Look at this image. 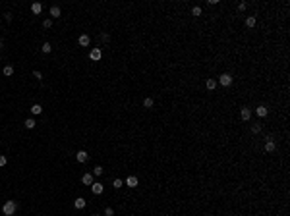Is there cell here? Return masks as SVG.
Masks as SVG:
<instances>
[{"instance_id": "1f68e13d", "label": "cell", "mask_w": 290, "mask_h": 216, "mask_svg": "<svg viewBox=\"0 0 290 216\" xmlns=\"http://www.w3.org/2000/svg\"><path fill=\"white\" fill-rule=\"evenodd\" d=\"M0 48H2V41H0Z\"/></svg>"}, {"instance_id": "5bb4252c", "label": "cell", "mask_w": 290, "mask_h": 216, "mask_svg": "<svg viewBox=\"0 0 290 216\" xmlns=\"http://www.w3.org/2000/svg\"><path fill=\"white\" fill-rule=\"evenodd\" d=\"M48 14H51L52 18H60V14H62V12H60V8H58V6H52Z\"/></svg>"}, {"instance_id": "5b68a950", "label": "cell", "mask_w": 290, "mask_h": 216, "mask_svg": "<svg viewBox=\"0 0 290 216\" xmlns=\"http://www.w3.org/2000/svg\"><path fill=\"white\" fill-rule=\"evenodd\" d=\"M267 112H269V110H267V106H263V104L255 108V114H257L259 118H265V116H267Z\"/></svg>"}, {"instance_id": "603a6c76", "label": "cell", "mask_w": 290, "mask_h": 216, "mask_svg": "<svg viewBox=\"0 0 290 216\" xmlns=\"http://www.w3.org/2000/svg\"><path fill=\"white\" fill-rule=\"evenodd\" d=\"M192 14L193 16H201V8H199V6H193V8H192Z\"/></svg>"}, {"instance_id": "d4e9b609", "label": "cell", "mask_w": 290, "mask_h": 216, "mask_svg": "<svg viewBox=\"0 0 290 216\" xmlns=\"http://www.w3.org/2000/svg\"><path fill=\"white\" fill-rule=\"evenodd\" d=\"M43 27H45V29L52 27V19H45V21H43Z\"/></svg>"}, {"instance_id": "44dd1931", "label": "cell", "mask_w": 290, "mask_h": 216, "mask_svg": "<svg viewBox=\"0 0 290 216\" xmlns=\"http://www.w3.org/2000/svg\"><path fill=\"white\" fill-rule=\"evenodd\" d=\"M41 50H43V52H45V54H48V52H51V50H52V46H51V42H45V45H43V46H41Z\"/></svg>"}, {"instance_id": "52a82bcc", "label": "cell", "mask_w": 290, "mask_h": 216, "mask_svg": "<svg viewBox=\"0 0 290 216\" xmlns=\"http://www.w3.org/2000/svg\"><path fill=\"white\" fill-rule=\"evenodd\" d=\"M76 158H78V162H87L89 154L85 151H78V154H76Z\"/></svg>"}, {"instance_id": "9c48e42d", "label": "cell", "mask_w": 290, "mask_h": 216, "mask_svg": "<svg viewBox=\"0 0 290 216\" xmlns=\"http://www.w3.org/2000/svg\"><path fill=\"white\" fill-rule=\"evenodd\" d=\"M31 12H33V14H41V12H43V4H41V2H33V4H31Z\"/></svg>"}, {"instance_id": "d6a6232c", "label": "cell", "mask_w": 290, "mask_h": 216, "mask_svg": "<svg viewBox=\"0 0 290 216\" xmlns=\"http://www.w3.org/2000/svg\"><path fill=\"white\" fill-rule=\"evenodd\" d=\"M95 216H97V214H95Z\"/></svg>"}, {"instance_id": "cb8c5ba5", "label": "cell", "mask_w": 290, "mask_h": 216, "mask_svg": "<svg viewBox=\"0 0 290 216\" xmlns=\"http://www.w3.org/2000/svg\"><path fill=\"white\" fill-rule=\"evenodd\" d=\"M103 172H105V170H103L101 166H95V168H93V174H95V176H101Z\"/></svg>"}, {"instance_id": "8fae6325", "label": "cell", "mask_w": 290, "mask_h": 216, "mask_svg": "<svg viewBox=\"0 0 290 216\" xmlns=\"http://www.w3.org/2000/svg\"><path fill=\"white\" fill-rule=\"evenodd\" d=\"M240 116H242V120H244V122H248V120L252 118V110H249V108H242Z\"/></svg>"}, {"instance_id": "4dcf8cb0", "label": "cell", "mask_w": 290, "mask_h": 216, "mask_svg": "<svg viewBox=\"0 0 290 216\" xmlns=\"http://www.w3.org/2000/svg\"><path fill=\"white\" fill-rule=\"evenodd\" d=\"M4 18H6V21H12V14H10V12H6Z\"/></svg>"}, {"instance_id": "30bf717a", "label": "cell", "mask_w": 290, "mask_h": 216, "mask_svg": "<svg viewBox=\"0 0 290 216\" xmlns=\"http://www.w3.org/2000/svg\"><path fill=\"white\" fill-rule=\"evenodd\" d=\"M89 58L95 60V62H97V60H101V50H99V48H93V50L89 52Z\"/></svg>"}, {"instance_id": "484cf974", "label": "cell", "mask_w": 290, "mask_h": 216, "mask_svg": "<svg viewBox=\"0 0 290 216\" xmlns=\"http://www.w3.org/2000/svg\"><path fill=\"white\" fill-rule=\"evenodd\" d=\"M252 131H253V133H259V131H261V125H259V124H253L252 125Z\"/></svg>"}, {"instance_id": "277c9868", "label": "cell", "mask_w": 290, "mask_h": 216, "mask_svg": "<svg viewBox=\"0 0 290 216\" xmlns=\"http://www.w3.org/2000/svg\"><path fill=\"white\" fill-rule=\"evenodd\" d=\"M78 42H79V46H89V42H91V39H89V35H79V39H78Z\"/></svg>"}, {"instance_id": "4316f807", "label": "cell", "mask_w": 290, "mask_h": 216, "mask_svg": "<svg viewBox=\"0 0 290 216\" xmlns=\"http://www.w3.org/2000/svg\"><path fill=\"white\" fill-rule=\"evenodd\" d=\"M112 214H114V208L106 207V208H105V216H112Z\"/></svg>"}, {"instance_id": "7c38bea8", "label": "cell", "mask_w": 290, "mask_h": 216, "mask_svg": "<svg viewBox=\"0 0 290 216\" xmlns=\"http://www.w3.org/2000/svg\"><path fill=\"white\" fill-rule=\"evenodd\" d=\"M81 181H83L85 185H93V174H83Z\"/></svg>"}, {"instance_id": "d6986e66", "label": "cell", "mask_w": 290, "mask_h": 216, "mask_svg": "<svg viewBox=\"0 0 290 216\" xmlns=\"http://www.w3.org/2000/svg\"><path fill=\"white\" fill-rule=\"evenodd\" d=\"M122 185H124V181H122V179H120V178H116L114 181H112V187H114V189H120V187H122Z\"/></svg>"}, {"instance_id": "7402d4cb", "label": "cell", "mask_w": 290, "mask_h": 216, "mask_svg": "<svg viewBox=\"0 0 290 216\" xmlns=\"http://www.w3.org/2000/svg\"><path fill=\"white\" fill-rule=\"evenodd\" d=\"M153 104H155L153 98H145V101H143V106H145V108H153Z\"/></svg>"}, {"instance_id": "e0dca14e", "label": "cell", "mask_w": 290, "mask_h": 216, "mask_svg": "<svg viewBox=\"0 0 290 216\" xmlns=\"http://www.w3.org/2000/svg\"><path fill=\"white\" fill-rule=\"evenodd\" d=\"M205 87H207L209 91H213V89L217 87V81H215V79H207V83H205Z\"/></svg>"}, {"instance_id": "83f0119b", "label": "cell", "mask_w": 290, "mask_h": 216, "mask_svg": "<svg viewBox=\"0 0 290 216\" xmlns=\"http://www.w3.org/2000/svg\"><path fill=\"white\" fill-rule=\"evenodd\" d=\"M6 162H8V158H6L4 154H0V168H2V166H6Z\"/></svg>"}, {"instance_id": "6da1fadb", "label": "cell", "mask_w": 290, "mask_h": 216, "mask_svg": "<svg viewBox=\"0 0 290 216\" xmlns=\"http://www.w3.org/2000/svg\"><path fill=\"white\" fill-rule=\"evenodd\" d=\"M16 208H18L16 201H6L4 207H2V212H4V216H12V214H16Z\"/></svg>"}, {"instance_id": "7a4b0ae2", "label": "cell", "mask_w": 290, "mask_h": 216, "mask_svg": "<svg viewBox=\"0 0 290 216\" xmlns=\"http://www.w3.org/2000/svg\"><path fill=\"white\" fill-rule=\"evenodd\" d=\"M219 83H221L222 87H230L232 85V75L230 74H222L221 77H219Z\"/></svg>"}, {"instance_id": "ffe728a7", "label": "cell", "mask_w": 290, "mask_h": 216, "mask_svg": "<svg viewBox=\"0 0 290 216\" xmlns=\"http://www.w3.org/2000/svg\"><path fill=\"white\" fill-rule=\"evenodd\" d=\"M246 25H248V27H253V25H255V18H253V16H248V18H246Z\"/></svg>"}, {"instance_id": "ba28073f", "label": "cell", "mask_w": 290, "mask_h": 216, "mask_svg": "<svg viewBox=\"0 0 290 216\" xmlns=\"http://www.w3.org/2000/svg\"><path fill=\"white\" fill-rule=\"evenodd\" d=\"M138 178H135V176H130L128 179H126V185H128V187H138Z\"/></svg>"}, {"instance_id": "8992f818", "label": "cell", "mask_w": 290, "mask_h": 216, "mask_svg": "<svg viewBox=\"0 0 290 216\" xmlns=\"http://www.w3.org/2000/svg\"><path fill=\"white\" fill-rule=\"evenodd\" d=\"M275 149H276L275 141H273V139H269V141L265 143V152H275Z\"/></svg>"}, {"instance_id": "f1b7e54d", "label": "cell", "mask_w": 290, "mask_h": 216, "mask_svg": "<svg viewBox=\"0 0 290 216\" xmlns=\"http://www.w3.org/2000/svg\"><path fill=\"white\" fill-rule=\"evenodd\" d=\"M33 77H35V79H39V81H41V79H43V74H41V72H37V69H35V72H33Z\"/></svg>"}, {"instance_id": "4fadbf2b", "label": "cell", "mask_w": 290, "mask_h": 216, "mask_svg": "<svg viewBox=\"0 0 290 216\" xmlns=\"http://www.w3.org/2000/svg\"><path fill=\"white\" fill-rule=\"evenodd\" d=\"M23 125H25V127H27V129H33V127H35V125H37V122H35V120H33V118H27V120H25V122H23Z\"/></svg>"}, {"instance_id": "9a60e30c", "label": "cell", "mask_w": 290, "mask_h": 216, "mask_svg": "<svg viewBox=\"0 0 290 216\" xmlns=\"http://www.w3.org/2000/svg\"><path fill=\"white\" fill-rule=\"evenodd\" d=\"M74 207H76V208H83V207H85V199L78 197V199L74 201Z\"/></svg>"}, {"instance_id": "ac0fdd59", "label": "cell", "mask_w": 290, "mask_h": 216, "mask_svg": "<svg viewBox=\"0 0 290 216\" xmlns=\"http://www.w3.org/2000/svg\"><path fill=\"white\" fill-rule=\"evenodd\" d=\"M2 74H4V75H6V77H10V75L14 74V68H12V66H6V68H4V69H2Z\"/></svg>"}, {"instance_id": "2e32d148", "label": "cell", "mask_w": 290, "mask_h": 216, "mask_svg": "<svg viewBox=\"0 0 290 216\" xmlns=\"http://www.w3.org/2000/svg\"><path fill=\"white\" fill-rule=\"evenodd\" d=\"M43 112V106L41 104H33L31 106V114H41Z\"/></svg>"}, {"instance_id": "3957f363", "label": "cell", "mask_w": 290, "mask_h": 216, "mask_svg": "<svg viewBox=\"0 0 290 216\" xmlns=\"http://www.w3.org/2000/svg\"><path fill=\"white\" fill-rule=\"evenodd\" d=\"M103 189H105V187H103V183H99V181H93L91 191H93L95 195H101V193H103Z\"/></svg>"}, {"instance_id": "f546056e", "label": "cell", "mask_w": 290, "mask_h": 216, "mask_svg": "<svg viewBox=\"0 0 290 216\" xmlns=\"http://www.w3.org/2000/svg\"><path fill=\"white\" fill-rule=\"evenodd\" d=\"M246 8H248V4H246V2H240V4H238V10H246Z\"/></svg>"}]
</instances>
